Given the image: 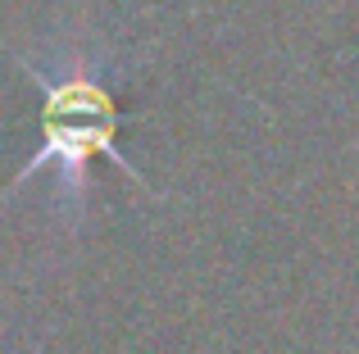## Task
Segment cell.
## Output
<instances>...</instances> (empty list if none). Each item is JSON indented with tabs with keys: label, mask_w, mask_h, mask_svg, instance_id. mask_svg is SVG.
I'll list each match as a JSON object with an SVG mask.
<instances>
[{
	"label": "cell",
	"mask_w": 359,
	"mask_h": 354,
	"mask_svg": "<svg viewBox=\"0 0 359 354\" xmlns=\"http://www.w3.org/2000/svg\"><path fill=\"white\" fill-rule=\"evenodd\" d=\"M41 87H46V114H41L46 146L32 160V169H46V160L60 155L73 177L87 169V155L114 150V100L91 73L69 69L64 78L41 73Z\"/></svg>",
	"instance_id": "cell-1"
}]
</instances>
